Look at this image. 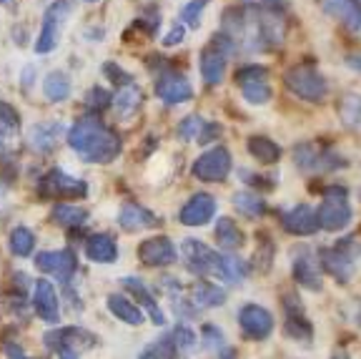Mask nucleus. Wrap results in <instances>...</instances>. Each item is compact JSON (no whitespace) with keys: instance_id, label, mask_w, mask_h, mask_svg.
<instances>
[{"instance_id":"1","label":"nucleus","mask_w":361,"mask_h":359,"mask_svg":"<svg viewBox=\"0 0 361 359\" xmlns=\"http://www.w3.org/2000/svg\"><path fill=\"white\" fill-rule=\"evenodd\" d=\"M68 146L85 163H111L118 158L123 143L121 136L96 116H83L68 131Z\"/></svg>"},{"instance_id":"2","label":"nucleus","mask_w":361,"mask_h":359,"mask_svg":"<svg viewBox=\"0 0 361 359\" xmlns=\"http://www.w3.org/2000/svg\"><path fill=\"white\" fill-rule=\"evenodd\" d=\"M233 53H236V38H231L224 30L209 40V45L198 56V71H201V78L206 81V86H219L224 81L226 61Z\"/></svg>"},{"instance_id":"3","label":"nucleus","mask_w":361,"mask_h":359,"mask_svg":"<svg viewBox=\"0 0 361 359\" xmlns=\"http://www.w3.org/2000/svg\"><path fill=\"white\" fill-rule=\"evenodd\" d=\"M316 216H319V226L324 231L334 234V231L346 229L351 224V216H354L349 204V191L338 184L326 186L324 189V201L319 206V211H316Z\"/></svg>"},{"instance_id":"4","label":"nucleus","mask_w":361,"mask_h":359,"mask_svg":"<svg viewBox=\"0 0 361 359\" xmlns=\"http://www.w3.org/2000/svg\"><path fill=\"white\" fill-rule=\"evenodd\" d=\"M283 83H286V88L296 98L309 103H322L329 90L326 78L316 71L314 63H299V66L288 68L286 73H283Z\"/></svg>"},{"instance_id":"5","label":"nucleus","mask_w":361,"mask_h":359,"mask_svg":"<svg viewBox=\"0 0 361 359\" xmlns=\"http://www.w3.org/2000/svg\"><path fill=\"white\" fill-rule=\"evenodd\" d=\"M38 196L53 199V201H68V199H85L88 196V184L83 179L66 174L63 169H51L48 174L40 176L38 181Z\"/></svg>"},{"instance_id":"6","label":"nucleus","mask_w":361,"mask_h":359,"mask_svg":"<svg viewBox=\"0 0 361 359\" xmlns=\"http://www.w3.org/2000/svg\"><path fill=\"white\" fill-rule=\"evenodd\" d=\"M71 13H73V0H56V3H51V6L45 8L43 25H40L38 40H35V45H33V51L38 53V56L56 51L61 30L68 18H71Z\"/></svg>"},{"instance_id":"7","label":"nucleus","mask_w":361,"mask_h":359,"mask_svg":"<svg viewBox=\"0 0 361 359\" xmlns=\"http://www.w3.org/2000/svg\"><path fill=\"white\" fill-rule=\"evenodd\" d=\"M354 239H344V242H338L336 247H326L319 252V266L326 271L329 276L338 281V284H346V281L354 276Z\"/></svg>"},{"instance_id":"8","label":"nucleus","mask_w":361,"mask_h":359,"mask_svg":"<svg viewBox=\"0 0 361 359\" xmlns=\"http://www.w3.org/2000/svg\"><path fill=\"white\" fill-rule=\"evenodd\" d=\"M180 257H183V264L191 274L201 276V279L203 276L221 279V254L198 239H186L180 244Z\"/></svg>"},{"instance_id":"9","label":"nucleus","mask_w":361,"mask_h":359,"mask_svg":"<svg viewBox=\"0 0 361 359\" xmlns=\"http://www.w3.org/2000/svg\"><path fill=\"white\" fill-rule=\"evenodd\" d=\"M293 161H296V166L301 171H316V174L319 171L326 174V171H336L341 166H346V161L338 153H334L331 148L319 146V143H311V141L293 146Z\"/></svg>"},{"instance_id":"10","label":"nucleus","mask_w":361,"mask_h":359,"mask_svg":"<svg viewBox=\"0 0 361 359\" xmlns=\"http://www.w3.org/2000/svg\"><path fill=\"white\" fill-rule=\"evenodd\" d=\"M233 169L231 153L224 146H214L209 151H203L201 156L193 161L191 174L196 176L198 181H206V184H221V181L228 179Z\"/></svg>"},{"instance_id":"11","label":"nucleus","mask_w":361,"mask_h":359,"mask_svg":"<svg viewBox=\"0 0 361 359\" xmlns=\"http://www.w3.org/2000/svg\"><path fill=\"white\" fill-rule=\"evenodd\" d=\"M35 269L43 274H51L61 284H68L73 279L75 269H78V259L71 249H58V252H40L35 254Z\"/></svg>"},{"instance_id":"12","label":"nucleus","mask_w":361,"mask_h":359,"mask_svg":"<svg viewBox=\"0 0 361 359\" xmlns=\"http://www.w3.org/2000/svg\"><path fill=\"white\" fill-rule=\"evenodd\" d=\"M156 95L169 106H178L193 98V86L186 76H180L173 68H164L156 76Z\"/></svg>"},{"instance_id":"13","label":"nucleus","mask_w":361,"mask_h":359,"mask_svg":"<svg viewBox=\"0 0 361 359\" xmlns=\"http://www.w3.org/2000/svg\"><path fill=\"white\" fill-rule=\"evenodd\" d=\"M238 326L251 342H264L274 331V317L261 304H246L238 309Z\"/></svg>"},{"instance_id":"14","label":"nucleus","mask_w":361,"mask_h":359,"mask_svg":"<svg viewBox=\"0 0 361 359\" xmlns=\"http://www.w3.org/2000/svg\"><path fill=\"white\" fill-rule=\"evenodd\" d=\"M291 271L296 284L309 289V292H322V266H319V259L309 252L306 247L293 249L291 257Z\"/></svg>"},{"instance_id":"15","label":"nucleus","mask_w":361,"mask_h":359,"mask_svg":"<svg viewBox=\"0 0 361 359\" xmlns=\"http://www.w3.org/2000/svg\"><path fill=\"white\" fill-rule=\"evenodd\" d=\"M216 216V199L206 191H198L188 199L178 211V221L183 226H206Z\"/></svg>"},{"instance_id":"16","label":"nucleus","mask_w":361,"mask_h":359,"mask_svg":"<svg viewBox=\"0 0 361 359\" xmlns=\"http://www.w3.org/2000/svg\"><path fill=\"white\" fill-rule=\"evenodd\" d=\"M138 259L146 266H171L178 261V252L169 236H151L138 244Z\"/></svg>"},{"instance_id":"17","label":"nucleus","mask_w":361,"mask_h":359,"mask_svg":"<svg viewBox=\"0 0 361 359\" xmlns=\"http://www.w3.org/2000/svg\"><path fill=\"white\" fill-rule=\"evenodd\" d=\"M33 309L48 324H58V319H61V302H58L56 286L48 279H38L33 284Z\"/></svg>"},{"instance_id":"18","label":"nucleus","mask_w":361,"mask_h":359,"mask_svg":"<svg viewBox=\"0 0 361 359\" xmlns=\"http://www.w3.org/2000/svg\"><path fill=\"white\" fill-rule=\"evenodd\" d=\"M283 309H286V324H283L286 337L296 339V342H311L314 339V326H311L309 317L304 314V309H301V304L296 302L293 294L283 297Z\"/></svg>"},{"instance_id":"19","label":"nucleus","mask_w":361,"mask_h":359,"mask_svg":"<svg viewBox=\"0 0 361 359\" xmlns=\"http://www.w3.org/2000/svg\"><path fill=\"white\" fill-rule=\"evenodd\" d=\"M281 226L293 236H311L322 229V226H319V216H316V211L309 204H299V206L283 211Z\"/></svg>"},{"instance_id":"20","label":"nucleus","mask_w":361,"mask_h":359,"mask_svg":"<svg viewBox=\"0 0 361 359\" xmlns=\"http://www.w3.org/2000/svg\"><path fill=\"white\" fill-rule=\"evenodd\" d=\"M45 347L53 349L56 352L58 347H85L90 349L93 344H96V334H90V331L80 329V326H61V329H51V331H45V337H43Z\"/></svg>"},{"instance_id":"21","label":"nucleus","mask_w":361,"mask_h":359,"mask_svg":"<svg viewBox=\"0 0 361 359\" xmlns=\"http://www.w3.org/2000/svg\"><path fill=\"white\" fill-rule=\"evenodd\" d=\"M121 284H123V289L128 294H133L135 302H141V307L148 312V317H151V322L156 326H164L166 324V314H164V309L158 307L156 297L151 294V289L146 286V281L138 279V276H123L121 279Z\"/></svg>"},{"instance_id":"22","label":"nucleus","mask_w":361,"mask_h":359,"mask_svg":"<svg viewBox=\"0 0 361 359\" xmlns=\"http://www.w3.org/2000/svg\"><path fill=\"white\" fill-rule=\"evenodd\" d=\"M221 126L214 121H206L201 116H186L178 124V139L193 141V143H211L221 136Z\"/></svg>"},{"instance_id":"23","label":"nucleus","mask_w":361,"mask_h":359,"mask_svg":"<svg viewBox=\"0 0 361 359\" xmlns=\"http://www.w3.org/2000/svg\"><path fill=\"white\" fill-rule=\"evenodd\" d=\"M118 224L126 231H146V229H156L161 224L156 213L148 211L146 206H138V204H126L118 213Z\"/></svg>"},{"instance_id":"24","label":"nucleus","mask_w":361,"mask_h":359,"mask_svg":"<svg viewBox=\"0 0 361 359\" xmlns=\"http://www.w3.org/2000/svg\"><path fill=\"white\" fill-rule=\"evenodd\" d=\"M85 257L93 264H113L118 259V244L111 234H93L85 239Z\"/></svg>"},{"instance_id":"25","label":"nucleus","mask_w":361,"mask_h":359,"mask_svg":"<svg viewBox=\"0 0 361 359\" xmlns=\"http://www.w3.org/2000/svg\"><path fill=\"white\" fill-rule=\"evenodd\" d=\"M188 302L196 309H216L221 304H226V292L221 286L211 284V281L198 279L188 286Z\"/></svg>"},{"instance_id":"26","label":"nucleus","mask_w":361,"mask_h":359,"mask_svg":"<svg viewBox=\"0 0 361 359\" xmlns=\"http://www.w3.org/2000/svg\"><path fill=\"white\" fill-rule=\"evenodd\" d=\"M63 126L61 124H38L28 131V143L35 153H51L56 148V143L61 141Z\"/></svg>"},{"instance_id":"27","label":"nucleus","mask_w":361,"mask_h":359,"mask_svg":"<svg viewBox=\"0 0 361 359\" xmlns=\"http://www.w3.org/2000/svg\"><path fill=\"white\" fill-rule=\"evenodd\" d=\"M216 242H219L221 252H236V249L243 247V242H246V236H243V231L238 229V224L233 219H228V216H221L219 221H216Z\"/></svg>"},{"instance_id":"28","label":"nucleus","mask_w":361,"mask_h":359,"mask_svg":"<svg viewBox=\"0 0 361 359\" xmlns=\"http://www.w3.org/2000/svg\"><path fill=\"white\" fill-rule=\"evenodd\" d=\"M141 103H143V90L135 83L121 86L116 98H113V106H116L118 118H133L138 113V108H141Z\"/></svg>"},{"instance_id":"29","label":"nucleus","mask_w":361,"mask_h":359,"mask_svg":"<svg viewBox=\"0 0 361 359\" xmlns=\"http://www.w3.org/2000/svg\"><path fill=\"white\" fill-rule=\"evenodd\" d=\"M108 309L116 319L126 322L130 326H141L143 324V312L141 307H135L130 299H126L123 294H108Z\"/></svg>"},{"instance_id":"30","label":"nucleus","mask_w":361,"mask_h":359,"mask_svg":"<svg viewBox=\"0 0 361 359\" xmlns=\"http://www.w3.org/2000/svg\"><path fill=\"white\" fill-rule=\"evenodd\" d=\"M326 11L334 13L349 30H361V0H329Z\"/></svg>"},{"instance_id":"31","label":"nucleus","mask_w":361,"mask_h":359,"mask_svg":"<svg viewBox=\"0 0 361 359\" xmlns=\"http://www.w3.org/2000/svg\"><path fill=\"white\" fill-rule=\"evenodd\" d=\"M51 221L63 229H78L88 221V208L75 206V204H56L51 211Z\"/></svg>"},{"instance_id":"32","label":"nucleus","mask_w":361,"mask_h":359,"mask_svg":"<svg viewBox=\"0 0 361 359\" xmlns=\"http://www.w3.org/2000/svg\"><path fill=\"white\" fill-rule=\"evenodd\" d=\"M71 90H73V86H71V78H68L63 71H51V73L45 76L43 81V95L48 98L51 103H63L71 98Z\"/></svg>"},{"instance_id":"33","label":"nucleus","mask_w":361,"mask_h":359,"mask_svg":"<svg viewBox=\"0 0 361 359\" xmlns=\"http://www.w3.org/2000/svg\"><path fill=\"white\" fill-rule=\"evenodd\" d=\"M246 146H248V153H251L256 161L266 163V166H271V163H276L279 158H281V146H279L276 141H271L269 136H251Z\"/></svg>"},{"instance_id":"34","label":"nucleus","mask_w":361,"mask_h":359,"mask_svg":"<svg viewBox=\"0 0 361 359\" xmlns=\"http://www.w3.org/2000/svg\"><path fill=\"white\" fill-rule=\"evenodd\" d=\"M8 249H11L13 257L25 259L35 252V234L28 226H16L8 236Z\"/></svg>"},{"instance_id":"35","label":"nucleus","mask_w":361,"mask_h":359,"mask_svg":"<svg viewBox=\"0 0 361 359\" xmlns=\"http://www.w3.org/2000/svg\"><path fill=\"white\" fill-rule=\"evenodd\" d=\"M248 276V264L241 261L233 254H221V281H228V284H241Z\"/></svg>"},{"instance_id":"36","label":"nucleus","mask_w":361,"mask_h":359,"mask_svg":"<svg viewBox=\"0 0 361 359\" xmlns=\"http://www.w3.org/2000/svg\"><path fill=\"white\" fill-rule=\"evenodd\" d=\"M233 206L243 216H251V219H259V216L266 213V201L254 191H238V194H233Z\"/></svg>"},{"instance_id":"37","label":"nucleus","mask_w":361,"mask_h":359,"mask_svg":"<svg viewBox=\"0 0 361 359\" xmlns=\"http://www.w3.org/2000/svg\"><path fill=\"white\" fill-rule=\"evenodd\" d=\"M178 357V347L173 342V334H164V337L153 339L141 354L138 359H176Z\"/></svg>"},{"instance_id":"38","label":"nucleus","mask_w":361,"mask_h":359,"mask_svg":"<svg viewBox=\"0 0 361 359\" xmlns=\"http://www.w3.org/2000/svg\"><path fill=\"white\" fill-rule=\"evenodd\" d=\"M243 93V98H246L251 106H264V103L271 101V95H274V90H271V83L269 81H256V83H246V86H238Z\"/></svg>"},{"instance_id":"39","label":"nucleus","mask_w":361,"mask_h":359,"mask_svg":"<svg viewBox=\"0 0 361 359\" xmlns=\"http://www.w3.org/2000/svg\"><path fill=\"white\" fill-rule=\"evenodd\" d=\"M111 103H113V95L108 93L106 88H101V86H93V88L85 93V108H88L90 113L106 111Z\"/></svg>"},{"instance_id":"40","label":"nucleus","mask_w":361,"mask_h":359,"mask_svg":"<svg viewBox=\"0 0 361 359\" xmlns=\"http://www.w3.org/2000/svg\"><path fill=\"white\" fill-rule=\"evenodd\" d=\"M206 6H209V0H191V3H186V6L180 8V20L193 30L201 28V16L206 11Z\"/></svg>"},{"instance_id":"41","label":"nucleus","mask_w":361,"mask_h":359,"mask_svg":"<svg viewBox=\"0 0 361 359\" xmlns=\"http://www.w3.org/2000/svg\"><path fill=\"white\" fill-rule=\"evenodd\" d=\"M256 81H269V68L259 66V63H246L236 71V83L246 86V83H256Z\"/></svg>"},{"instance_id":"42","label":"nucleus","mask_w":361,"mask_h":359,"mask_svg":"<svg viewBox=\"0 0 361 359\" xmlns=\"http://www.w3.org/2000/svg\"><path fill=\"white\" fill-rule=\"evenodd\" d=\"M171 334H173V342H176V347H178V352H191V349L198 344L196 331L186 324H178Z\"/></svg>"},{"instance_id":"43","label":"nucleus","mask_w":361,"mask_h":359,"mask_svg":"<svg viewBox=\"0 0 361 359\" xmlns=\"http://www.w3.org/2000/svg\"><path fill=\"white\" fill-rule=\"evenodd\" d=\"M18 126H20V116H18V111L11 106V103L0 101V129L16 131Z\"/></svg>"},{"instance_id":"44","label":"nucleus","mask_w":361,"mask_h":359,"mask_svg":"<svg viewBox=\"0 0 361 359\" xmlns=\"http://www.w3.org/2000/svg\"><path fill=\"white\" fill-rule=\"evenodd\" d=\"M103 73L108 76V78L113 81V83L118 86H128V83H133V78H130V73H126L123 68L121 66H116V63H106V66H103Z\"/></svg>"},{"instance_id":"45","label":"nucleus","mask_w":361,"mask_h":359,"mask_svg":"<svg viewBox=\"0 0 361 359\" xmlns=\"http://www.w3.org/2000/svg\"><path fill=\"white\" fill-rule=\"evenodd\" d=\"M271 259H274V244L269 242V236H264V242L259 244V252H256V261H259L261 271L271 269Z\"/></svg>"},{"instance_id":"46","label":"nucleus","mask_w":361,"mask_h":359,"mask_svg":"<svg viewBox=\"0 0 361 359\" xmlns=\"http://www.w3.org/2000/svg\"><path fill=\"white\" fill-rule=\"evenodd\" d=\"M183 38H186V28H183V23H176L173 28L164 35V45H166V48H171V45L183 43Z\"/></svg>"},{"instance_id":"47","label":"nucleus","mask_w":361,"mask_h":359,"mask_svg":"<svg viewBox=\"0 0 361 359\" xmlns=\"http://www.w3.org/2000/svg\"><path fill=\"white\" fill-rule=\"evenodd\" d=\"M203 342H206V347H216V349H221L224 347V334H221L216 326H203Z\"/></svg>"},{"instance_id":"48","label":"nucleus","mask_w":361,"mask_h":359,"mask_svg":"<svg viewBox=\"0 0 361 359\" xmlns=\"http://www.w3.org/2000/svg\"><path fill=\"white\" fill-rule=\"evenodd\" d=\"M261 8L269 13H279V16H281L283 11H288V0H261Z\"/></svg>"},{"instance_id":"49","label":"nucleus","mask_w":361,"mask_h":359,"mask_svg":"<svg viewBox=\"0 0 361 359\" xmlns=\"http://www.w3.org/2000/svg\"><path fill=\"white\" fill-rule=\"evenodd\" d=\"M6 357L8 359H28V354L23 352L18 344H6Z\"/></svg>"},{"instance_id":"50","label":"nucleus","mask_w":361,"mask_h":359,"mask_svg":"<svg viewBox=\"0 0 361 359\" xmlns=\"http://www.w3.org/2000/svg\"><path fill=\"white\" fill-rule=\"evenodd\" d=\"M56 354H58V359H80L73 347H58Z\"/></svg>"},{"instance_id":"51","label":"nucleus","mask_w":361,"mask_h":359,"mask_svg":"<svg viewBox=\"0 0 361 359\" xmlns=\"http://www.w3.org/2000/svg\"><path fill=\"white\" fill-rule=\"evenodd\" d=\"M346 66L354 68L356 73H361V53H351V56L346 58Z\"/></svg>"},{"instance_id":"52","label":"nucleus","mask_w":361,"mask_h":359,"mask_svg":"<svg viewBox=\"0 0 361 359\" xmlns=\"http://www.w3.org/2000/svg\"><path fill=\"white\" fill-rule=\"evenodd\" d=\"M219 359H236V352L231 347H221L219 349Z\"/></svg>"},{"instance_id":"53","label":"nucleus","mask_w":361,"mask_h":359,"mask_svg":"<svg viewBox=\"0 0 361 359\" xmlns=\"http://www.w3.org/2000/svg\"><path fill=\"white\" fill-rule=\"evenodd\" d=\"M83 3H96V0H83Z\"/></svg>"},{"instance_id":"54","label":"nucleus","mask_w":361,"mask_h":359,"mask_svg":"<svg viewBox=\"0 0 361 359\" xmlns=\"http://www.w3.org/2000/svg\"><path fill=\"white\" fill-rule=\"evenodd\" d=\"M0 3H8V0H0Z\"/></svg>"}]
</instances>
